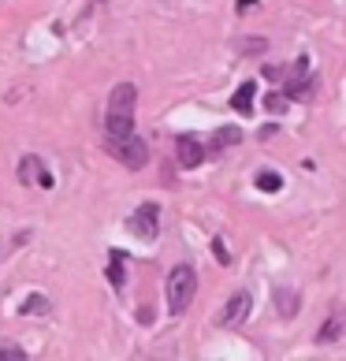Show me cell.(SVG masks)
Returning <instances> with one entry per match:
<instances>
[{"instance_id": "obj_1", "label": "cell", "mask_w": 346, "mask_h": 361, "mask_svg": "<svg viewBox=\"0 0 346 361\" xmlns=\"http://www.w3.org/2000/svg\"><path fill=\"white\" fill-rule=\"evenodd\" d=\"M194 294H197V272L190 264H175V269L168 272V310H171V317H183L190 310Z\"/></svg>"}, {"instance_id": "obj_2", "label": "cell", "mask_w": 346, "mask_h": 361, "mask_svg": "<svg viewBox=\"0 0 346 361\" xmlns=\"http://www.w3.org/2000/svg\"><path fill=\"white\" fill-rule=\"evenodd\" d=\"M109 153L116 160H123L130 171H138L149 164V145H145L138 135H127V138H109Z\"/></svg>"}, {"instance_id": "obj_3", "label": "cell", "mask_w": 346, "mask_h": 361, "mask_svg": "<svg viewBox=\"0 0 346 361\" xmlns=\"http://www.w3.org/2000/svg\"><path fill=\"white\" fill-rule=\"evenodd\" d=\"M156 227H161V205H153V202L138 205V209L127 216V231L138 235L142 243H153V238H156Z\"/></svg>"}, {"instance_id": "obj_4", "label": "cell", "mask_w": 346, "mask_h": 361, "mask_svg": "<svg viewBox=\"0 0 346 361\" xmlns=\"http://www.w3.org/2000/svg\"><path fill=\"white\" fill-rule=\"evenodd\" d=\"M249 310H254V298H249V290H235L231 298L220 305L216 324H223V328H238V324H246Z\"/></svg>"}, {"instance_id": "obj_5", "label": "cell", "mask_w": 346, "mask_h": 361, "mask_svg": "<svg viewBox=\"0 0 346 361\" xmlns=\"http://www.w3.org/2000/svg\"><path fill=\"white\" fill-rule=\"evenodd\" d=\"M19 183H23V186H45V190H49L52 176H49V168H45L37 157H23V160H19Z\"/></svg>"}, {"instance_id": "obj_6", "label": "cell", "mask_w": 346, "mask_h": 361, "mask_svg": "<svg viewBox=\"0 0 346 361\" xmlns=\"http://www.w3.org/2000/svg\"><path fill=\"white\" fill-rule=\"evenodd\" d=\"M175 153H179V164L183 168H197L205 160V145L197 142L194 135H179L175 138Z\"/></svg>"}, {"instance_id": "obj_7", "label": "cell", "mask_w": 346, "mask_h": 361, "mask_svg": "<svg viewBox=\"0 0 346 361\" xmlns=\"http://www.w3.org/2000/svg\"><path fill=\"white\" fill-rule=\"evenodd\" d=\"M254 101H257V86L254 82H242V86H238L235 93H231V109L235 112H254Z\"/></svg>"}, {"instance_id": "obj_8", "label": "cell", "mask_w": 346, "mask_h": 361, "mask_svg": "<svg viewBox=\"0 0 346 361\" xmlns=\"http://www.w3.org/2000/svg\"><path fill=\"white\" fill-rule=\"evenodd\" d=\"M342 324H346V320H342V313L328 317V320H324V328L316 331V343H335V339L342 336Z\"/></svg>"}, {"instance_id": "obj_9", "label": "cell", "mask_w": 346, "mask_h": 361, "mask_svg": "<svg viewBox=\"0 0 346 361\" xmlns=\"http://www.w3.org/2000/svg\"><path fill=\"white\" fill-rule=\"evenodd\" d=\"M257 190H264V194H276V190H283V176L279 171H272V168H264V171H257Z\"/></svg>"}, {"instance_id": "obj_10", "label": "cell", "mask_w": 346, "mask_h": 361, "mask_svg": "<svg viewBox=\"0 0 346 361\" xmlns=\"http://www.w3.org/2000/svg\"><path fill=\"white\" fill-rule=\"evenodd\" d=\"M276 305H279V313H283L287 320L298 313V294L290 290V287H283V290H276Z\"/></svg>"}, {"instance_id": "obj_11", "label": "cell", "mask_w": 346, "mask_h": 361, "mask_svg": "<svg viewBox=\"0 0 346 361\" xmlns=\"http://www.w3.org/2000/svg\"><path fill=\"white\" fill-rule=\"evenodd\" d=\"M109 283L112 287H123L127 283V272H123V253L112 250V257H109Z\"/></svg>"}, {"instance_id": "obj_12", "label": "cell", "mask_w": 346, "mask_h": 361, "mask_svg": "<svg viewBox=\"0 0 346 361\" xmlns=\"http://www.w3.org/2000/svg\"><path fill=\"white\" fill-rule=\"evenodd\" d=\"M242 142V130L238 127H220L216 135H212V149H228V145Z\"/></svg>"}, {"instance_id": "obj_13", "label": "cell", "mask_w": 346, "mask_h": 361, "mask_svg": "<svg viewBox=\"0 0 346 361\" xmlns=\"http://www.w3.org/2000/svg\"><path fill=\"white\" fill-rule=\"evenodd\" d=\"M19 313H23V317H30V313H49V298H45V294H34V298L26 302Z\"/></svg>"}, {"instance_id": "obj_14", "label": "cell", "mask_w": 346, "mask_h": 361, "mask_svg": "<svg viewBox=\"0 0 346 361\" xmlns=\"http://www.w3.org/2000/svg\"><path fill=\"white\" fill-rule=\"evenodd\" d=\"M0 361H26V350L16 346V343H4L0 346Z\"/></svg>"}, {"instance_id": "obj_15", "label": "cell", "mask_w": 346, "mask_h": 361, "mask_svg": "<svg viewBox=\"0 0 346 361\" xmlns=\"http://www.w3.org/2000/svg\"><path fill=\"white\" fill-rule=\"evenodd\" d=\"M212 253H216V257H220L223 264H228V261H231V253H228V246H223V243H220V238H216V243H212Z\"/></svg>"}, {"instance_id": "obj_16", "label": "cell", "mask_w": 346, "mask_h": 361, "mask_svg": "<svg viewBox=\"0 0 346 361\" xmlns=\"http://www.w3.org/2000/svg\"><path fill=\"white\" fill-rule=\"evenodd\" d=\"M287 109V97H276V93H272V97H268V112H283Z\"/></svg>"}, {"instance_id": "obj_17", "label": "cell", "mask_w": 346, "mask_h": 361, "mask_svg": "<svg viewBox=\"0 0 346 361\" xmlns=\"http://www.w3.org/2000/svg\"><path fill=\"white\" fill-rule=\"evenodd\" d=\"M97 4H109V0H97Z\"/></svg>"}]
</instances>
